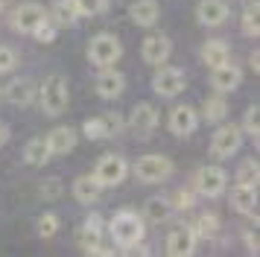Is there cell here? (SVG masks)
I'll use <instances>...</instances> for the list:
<instances>
[{"mask_svg":"<svg viewBox=\"0 0 260 257\" xmlns=\"http://www.w3.org/2000/svg\"><path fill=\"white\" fill-rule=\"evenodd\" d=\"M108 234L114 237V243L129 248V245L141 243L143 234H146V225H143V216L135 213V210H120L114 213V219L108 222Z\"/></svg>","mask_w":260,"mask_h":257,"instance_id":"6da1fadb","label":"cell"},{"mask_svg":"<svg viewBox=\"0 0 260 257\" xmlns=\"http://www.w3.org/2000/svg\"><path fill=\"white\" fill-rule=\"evenodd\" d=\"M38 100H41V108L47 114L59 117L64 108H68V79L61 73H50L47 79L41 82V91H38Z\"/></svg>","mask_w":260,"mask_h":257,"instance_id":"7a4b0ae2","label":"cell"},{"mask_svg":"<svg viewBox=\"0 0 260 257\" xmlns=\"http://www.w3.org/2000/svg\"><path fill=\"white\" fill-rule=\"evenodd\" d=\"M123 56V47L114 35L108 33H100L96 38H91V44H88V58L100 65V68H108V65H114L117 58Z\"/></svg>","mask_w":260,"mask_h":257,"instance_id":"3957f363","label":"cell"},{"mask_svg":"<svg viewBox=\"0 0 260 257\" xmlns=\"http://www.w3.org/2000/svg\"><path fill=\"white\" fill-rule=\"evenodd\" d=\"M170 173H173V161L164 155H143L135 164V175L146 184H158V181L170 178Z\"/></svg>","mask_w":260,"mask_h":257,"instance_id":"277c9868","label":"cell"},{"mask_svg":"<svg viewBox=\"0 0 260 257\" xmlns=\"http://www.w3.org/2000/svg\"><path fill=\"white\" fill-rule=\"evenodd\" d=\"M126 173H129V164H126L123 155H103V158L96 161V167H94V178L103 187L120 184V181L126 178Z\"/></svg>","mask_w":260,"mask_h":257,"instance_id":"5b68a950","label":"cell"},{"mask_svg":"<svg viewBox=\"0 0 260 257\" xmlns=\"http://www.w3.org/2000/svg\"><path fill=\"white\" fill-rule=\"evenodd\" d=\"M161 68V65H158ZM152 88L158 97H178V93L184 91V70H178V68H161L158 73H155V79H152Z\"/></svg>","mask_w":260,"mask_h":257,"instance_id":"8992f818","label":"cell"},{"mask_svg":"<svg viewBox=\"0 0 260 257\" xmlns=\"http://www.w3.org/2000/svg\"><path fill=\"white\" fill-rule=\"evenodd\" d=\"M82 132H85V138H91V140H106L111 135L123 132V117H117V114L91 117V120H85Z\"/></svg>","mask_w":260,"mask_h":257,"instance_id":"52a82bcc","label":"cell"},{"mask_svg":"<svg viewBox=\"0 0 260 257\" xmlns=\"http://www.w3.org/2000/svg\"><path fill=\"white\" fill-rule=\"evenodd\" d=\"M240 143H243V132L237 126H231V123H225V126H219V132L213 135L211 149H213L216 158H231V155L240 149Z\"/></svg>","mask_w":260,"mask_h":257,"instance_id":"ba28073f","label":"cell"},{"mask_svg":"<svg viewBox=\"0 0 260 257\" xmlns=\"http://www.w3.org/2000/svg\"><path fill=\"white\" fill-rule=\"evenodd\" d=\"M225 184H228V175L219 167H202L199 175H196V187H199L202 196H208V199L222 196Z\"/></svg>","mask_w":260,"mask_h":257,"instance_id":"9c48e42d","label":"cell"},{"mask_svg":"<svg viewBox=\"0 0 260 257\" xmlns=\"http://www.w3.org/2000/svg\"><path fill=\"white\" fill-rule=\"evenodd\" d=\"M44 18H47V12L41 9L38 3H21V6L12 12V26L18 29V33L32 35V29H36Z\"/></svg>","mask_w":260,"mask_h":257,"instance_id":"30bf717a","label":"cell"},{"mask_svg":"<svg viewBox=\"0 0 260 257\" xmlns=\"http://www.w3.org/2000/svg\"><path fill=\"white\" fill-rule=\"evenodd\" d=\"M211 82H213V88L219 93H231L240 88V82H243V70L237 68V65H231V58L225 61V65H219V68H211Z\"/></svg>","mask_w":260,"mask_h":257,"instance_id":"8fae6325","label":"cell"},{"mask_svg":"<svg viewBox=\"0 0 260 257\" xmlns=\"http://www.w3.org/2000/svg\"><path fill=\"white\" fill-rule=\"evenodd\" d=\"M123 88H126V79H123V73L114 70L111 65L103 68V73L96 76V93H100L103 100H117L120 93H123Z\"/></svg>","mask_w":260,"mask_h":257,"instance_id":"7c38bea8","label":"cell"},{"mask_svg":"<svg viewBox=\"0 0 260 257\" xmlns=\"http://www.w3.org/2000/svg\"><path fill=\"white\" fill-rule=\"evenodd\" d=\"M196 21L202 26H219L228 21V3L225 0H202L196 6Z\"/></svg>","mask_w":260,"mask_h":257,"instance_id":"4fadbf2b","label":"cell"},{"mask_svg":"<svg viewBox=\"0 0 260 257\" xmlns=\"http://www.w3.org/2000/svg\"><path fill=\"white\" fill-rule=\"evenodd\" d=\"M199 126V114L190 108V105H176L173 108V114H170V132L178 135V138H184V135H193Z\"/></svg>","mask_w":260,"mask_h":257,"instance_id":"5bb4252c","label":"cell"},{"mask_svg":"<svg viewBox=\"0 0 260 257\" xmlns=\"http://www.w3.org/2000/svg\"><path fill=\"white\" fill-rule=\"evenodd\" d=\"M141 50H143V58H146L149 65H164L167 58H170V53H173V41H170L167 35L155 33L143 41Z\"/></svg>","mask_w":260,"mask_h":257,"instance_id":"9a60e30c","label":"cell"},{"mask_svg":"<svg viewBox=\"0 0 260 257\" xmlns=\"http://www.w3.org/2000/svg\"><path fill=\"white\" fill-rule=\"evenodd\" d=\"M132 128H135V135L138 138H146L155 126H158V111H155V105L149 103H138L132 108Z\"/></svg>","mask_w":260,"mask_h":257,"instance_id":"2e32d148","label":"cell"},{"mask_svg":"<svg viewBox=\"0 0 260 257\" xmlns=\"http://www.w3.org/2000/svg\"><path fill=\"white\" fill-rule=\"evenodd\" d=\"M193 248H196V234L190 231V228H176V231H170V237H167V254L187 257V254H193Z\"/></svg>","mask_w":260,"mask_h":257,"instance_id":"e0dca14e","label":"cell"},{"mask_svg":"<svg viewBox=\"0 0 260 257\" xmlns=\"http://www.w3.org/2000/svg\"><path fill=\"white\" fill-rule=\"evenodd\" d=\"M231 208L243 216H254V208H257V190L251 184H240L231 190Z\"/></svg>","mask_w":260,"mask_h":257,"instance_id":"ac0fdd59","label":"cell"},{"mask_svg":"<svg viewBox=\"0 0 260 257\" xmlns=\"http://www.w3.org/2000/svg\"><path fill=\"white\" fill-rule=\"evenodd\" d=\"M129 15L138 26H152V23L158 21L161 9H158V0H135L129 6Z\"/></svg>","mask_w":260,"mask_h":257,"instance_id":"d6986e66","label":"cell"},{"mask_svg":"<svg viewBox=\"0 0 260 257\" xmlns=\"http://www.w3.org/2000/svg\"><path fill=\"white\" fill-rule=\"evenodd\" d=\"M3 93H6V100H9L12 105H21V108H24V105L32 103V97H36V85H32L29 79H12L9 85H6V91Z\"/></svg>","mask_w":260,"mask_h":257,"instance_id":"ffe728a7","label":"cell"},{"mask_svg":"<svg viewBox=\"0 0 260 257\" xmlns=\"http://www.w3.org/2000/svg\"><path fill=\"white\" fill-rule=\"evenodd\" d=\"M47 146L53 155H64V152H71L76 146V132L68 126H56L53 132L47 135Z\"/></svg>","mask_w":260,"mask_h":257,"instance_id":"44dd1931","label":"cell"},{"mask_svg":"<svg viewBox=\"0 0 260 257\" xmlns=\"http://www.w3.org/2000/svg\"><path fill=\"white\" fill-rule=\"evenodd\" d=\"M100 193H103V184L96 181L94 175H79V178L73 181V196L79 199L82 205L96 202V199H100Z\"/></svg>","mask_w":260,"mask_h":257,"instance_id":"7402d4cb","label":"cell"},{"mask_svg":"<svg viewBox=\"0 0 260 257\" xmlns=\"http://www.w3.org/2000/svg\"><path fill=\"white\" fill-rule=\"evenodd\" d=\"M50 146H47V138H32L29 143H26L24 149V161L29 164V167H44V164L50 161Z\"/></svg>","mask_w":260,"mask_h":257,"instance_id":"603a6c76","label":"cell"},{"mask_svg":"<svg viewBox=\"0 0 260 257\" xmlns=\"http://www.w3.org/2000/svg\"><path fill=\"white\" fill-rule=\"evenodd\" d=\"M79 18H82L79 15V0H59L53 6V21H56V26H73Z\"/></svg>","mask_w":260,"mask_h":257,"instance_id":"cb8c5ba5","label":"cell"},{"mask_svg":"<svg viewBox=\"0 0 260 257\" xmlns=\"http://www.w3.org/2000/svg\"><path fill=\"white\" fill-rule=\"evenodd\" d=\"M231 58V50H228V44L225 41H208V44L202 47V61L208 65V68H219V65H225Z\"/></svg>","mask_w":260,"mask_h":257,"instance_id":"d4e9b609","label":"cell"},{"mask_svg":"<svg viewBox=\"0 0 260 257\" xmlns=\"http://www.w3.org/2000/svg\"><path fill=\"white\" fill-rule=\"evenodd\" d=\"M202 117L208 123H222L225 117H228V103H225L222 97H208L205 108H202Z\"/></svg>","mask_w":260,"mask_h":257,"instance_id":"484cf974","label":"cell"},{"mask_svg":"<svg viewBox=\"0 0 260 257\" xmlns=\"http://www.w3.org/2000/svg\"><path fill=\"white\" fill-rule=\"evenodd\" d=\"M143 213H146V219H152V222H164V219H170L173 205H170L167 199H161V196H152L146 205H143Z\"/></svg>","mask_w":260,"mask_h":257,"instance_id":"4316f807","label":"cell"},{"mask_svg":"<svg viewBox=\"0 0 260 257\" xmlns=\"http://www.w3.org/2000/svg\"><path fill=\"white\" fill-rule=\"evenodd\" d=\"M190 231L196 234V240H199V237L208 240V237H213V234L219 231V219H216L213 213H202L199 219L193 222V228H190Z\"/></svg>","mask_w":260,"mask_h":257,"instance_id":"83f0119b","label":"cell"},{"mask_svg":"<svg viewBox=\"0 0 260 257\" xmlns=\"http://www.w3.org/2000/svg\"><path fill=\"white\" fill-rule=\"evenodd\" d=\"M257 178H260V170H257V164L254 161H246L240 170H237V181H240V184L257 187Z\"/></svg>","mask_w":260,"mask_h":257,"instance_id":"f1b7e54d","label":"cell"},{"mask_svg":"<svg viewBox=\"0 0 260 257\" xmlns=\"http://www.w3.org/2000/svg\"><path fill=\"white\" fill-rule=\"evenodd\" d=\"M243 33L246 35H257L260 26H257V3H248L246 12H243Z\"/></svg>","mask_w":260,"mask_h":257,"instance_id":"f546056e","label":"cell"},{"mask_svg":"<svg viewBox=\"0 0 260 257\" xmlns=\"http://www.w3.org/2000/svg\"><path fill=\"white\" fill-rule=\"evenodd\" d=\"M56 231H59V216L56 213H44L38 219V234L41 237H56Z\"/></svg>","mask_w":260,"mask_h":257,"instance_id":"4dcf8cb0","label":"cell"},{"mask_svg":"<svg viewBox=\"0 0 260 257\" xmlns=\"http://www.w3.org/2000/svg\"><path fill=\"white\" fill-rule=\"evenodd\" d=\"M257 117H260V108H257V103H254V105H248L246 117H243V126H246V132H248V135H251V138H257V135H260Z\"/></svg>","mask_w":260,"mask_h":257,"instance_id":"1f68e13d","label":"cell"},{"mask_svg":"<svg viewBox=\"0 0 260 257\" xmlns=\"http://www.w3.org/2000/svg\"><path fill=\"white\" fill-rule=\"evenodd\" d=\"M32 35H36V41H41V44H50V41L56 38V26H53V23L44 18V21H41L36 29H32Z\"/></svg>","mask_w":260,"mask_h":257,"instance_id":"d6a6232c","label":"cell"},{"mask_svg":"<svg viewBox=\"0 0 260 257\" xmlns=\"http://www.w3.org/2000/svg\"><path fill=\"white\" fill-rule=\"evenodd\" d=\"M15 65H18L15 50H12V47H3V44H0V73H9Z\"/></svg>","mask_w":260,"mask_h":257,"instance_id":"836d02e7","label":"cell"},{"mask_svg":"<svg viewBox=\"0 0 260 257\" xmlns=\"http://www.w3.org/2000/svg\"><path fill=\"white\" fill-rule=\"evenodd\" d=\"M41 193H44V199H59L61 196V178H47L41 184Z\"/></svg>","mask_w":260,"mask_h":257,"instance_id":"e575fe53","label":"cell"},{"mask_svg":"<svg viewBox=\"0 0 260 257\" xmlns=\"http://www.w3.org/2000/svg\"><path fill=\"white\" fill-rule=\"evenodd\" d=\"M103 9H106L103 0H79V15H96Z\"/></svg>","mask_w":260,"mask_h":257,"instance_id":"d590c367","label":"cell"},{"mask_svg":"<svg viewBox=\"0 0 260 257\" xmlns=\"http://www.w3.org/2000/svg\"><path fill=\"white\" fill-rule=\"evenodd\" d=\"M176 205H178V208H190V205H193V196H190V193H178Z\"/></svg>","mask_w":260,"mask_h":257,"instance_id":"8d00e7d4","label":"cell"},{"mask_svg":"<svg viewBox=\"0 0 260 257\" xmlns=\"http://www.w3.org/2000/svg\"><path fill=\"white\" fill-rule=\"evenodd\" d=\"M6 140H9V128H6V126H3V123H0V146H3Z\"/></svg>","mask_w":260,"mask_h":257,"instance_id":"74e56055","label":"cell"},{"mask_svg":"<svg viewBox=\"0 0 260 257\" xmlns=\"http://www.w3.org/2000/svg\"><path fill=\"white\" fill-rule=\"evenodd\" d=\"M0 93H3V91H0Z\"/></svg>","mask_w":260,"mask_h":257,"instance_id":"f35d334b","label":"cell"}]
</instances>
